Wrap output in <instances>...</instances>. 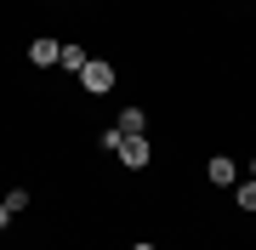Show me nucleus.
Segmentation results:
<instances>
[{"label": "nucleus", "mask_w": 256, "mask_h": 250, "mask_svg": "<svg viewBox=\"0 0 256 250\" xmlns=\"http://www.w3.org/2000/svg\"><path fill=\"white\" fill-rule=\"evenodd\" d=\"M120 165H131V171H142L148 165V159H154V154H148V137H120Z\"/></svg>", "instance_id": "nucleus-1"}, {"label": "nucleus", "mask_w": 256, "mask_h": 250, "mask_svg": "<svg viewBox=\"0 0 256 250\" xmlns=\"http://www.w3.org/2000/svg\"><path fill=\"white\" fill-rule=\"evenodd\" d=\"M80 85H86L92 97L114 91V68H108V63H86V68H80Z\"/></svg>", "instance_id": "nucleus-2"}, {"label": "nucleus", "mask_w": 256, "mask_h": 250, "mask_svg": "<svg viewBox=\"0 0 256 250\" xmlns=\"http://www.w3.org/2000/svg\"><path fill=\"white\" fill-rule=\"evenodd\" d=\"M57 57H63V46H57V40H46V34L28 40V63H34V68H52Z\"/></svg>", "instance_id": "nucleus-3"}, {"label": "nucleus", "mask_w": 256, "mask_h": 250, "mask_svg": "<svg viewBox=\"0 0 256 250\" xmlns=\"http://www.w3.org/2000/svg\"><path fill=\"white\" fill-rule=\"evenodd\" d=\"M205 176H210V182H216V188H228V182H234L239 171H234V159H222V154H216V159H210V165H205Z\"/></svg>", "instance_id": "nucleus-4"}, {"label": "nucleus", "mask_w": 256, "mask_h": 250, "mask_svg": "<svg viewBox=\"0 0 256 250\" xmlns=\"http://www.w3.org/2000/svg\"><path fill=\"white\" fill-rule=\"evenodd\" d=\"M120 131H126V137H142V131H148V114L142 108H126V114H120Z\"/></svg>", "instance_id": "nucleus-5"}, {"label": "nucleus", "mask_w": 256, "mask_h": 250, "mask_svg": "<svg viewBox=\"0 0 256 250\" xmlns=\"http://www.w3.org/2000/svg\"><path fill=\"white\" fill-rule=\"evenodd\" d=\"M57 63H63V68H68V74H80V68H86V63H92V57H86L80 46H63V57H57Z\"/></svg>", "instance_id": "nucleus-6"}, {"label": "nucleus", "mask_w": 256, "mask_h": 250, "mask_svg": "<svg viewBox=\"0 0 256 250\" xmlns=\"http://www.w3.org/2000/svg\"><path fill=\"white\" fill-rule=\"evenodd\" d=\"M239 211H256V176H250V182H239Z\"/></svg>", "instance_id": "nucleus-7"}, {"label": "nucleus", "mask_w": 256, "mask_h": 250, "mask_svg": "<svg viewBox=\"0 0 256 250\" xmlns=\"http://www.w3.org/2000/svg\"><path fill=\"white\" fill-rule=\"evenodd\" d=\"M6 205H12V216H18V211H28V188H12V194H6Z\"/></svg>", "instance_id": "nucleus-8"}, {"label": "nucleus", "mask_w": 256, "mask_h": 250, "mask_svg": "<svg viewBox=\"0 0 256 250\" xmlns=\"http://www.w3.org/2000/svg\"><path fill=\"white\" fill-rule=\"evenodd\" d=\"M6 222H12V205H6V199H0V228H6Z\"/></svg>", "instance_id": "nucleus-9"}, {"label": "nucleus", "mask_w": 256, "mask_h": 250, "mask_svg": "<svg viewBox=\"0 0 256 250\" xmlns=\"http://www.w3.org/2000/svg\"><path fill=\"white\" fill-rule=\"evenodd\" d=\"M131 250H154V245H131Z\"/></svg>", "instance_id": "nucleus-10"}, {"label": "nucleus", "mask_w": 256, "mask_h": 250, "mask_svg": "<svg viewBox=\"0 0 256 250\" xmlns=\"http://www.w3.org/2000/svg\"><path fill=\"white\" fill-rule=\"evenodd\" d=\"M250 171H256V165H250Z\"/></svg>", "instance_id": "nucleus-11"}]
</instances>
